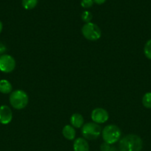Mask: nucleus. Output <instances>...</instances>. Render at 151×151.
I'll return each mask as SVG.
<instances>
[{"instance_id": "7ed1b4c3", "label": "nucleus", "mask_w": 151, "mask_h": 151, "mask_svg": "<svg viewBox=\"0 0 151 151\" xmlns=\"http://www.w3.org/2000/svg\"><path fill=\"white\" fill-rule=\"evenodd\" d=\"M9 101L12 107L17 110H21L28 106L29 98L25 91L22 90H16L10 94Z\"/></svg>"}, {"instance_id": "0eeeda50", "label": "nucleus", "mask_w": 151, "mask_h": 151, "mask_svg": "<svg viewBox=\"0 0 151 151\" xmlns=\"http://www.w3.org/2000/svg\"><path fill=\"white\" fill-rule=\"evenodd\" d=\"M91 119L93 122L97 124H102L106 122L109 119L108 112L102 108H96L93 109L91 113Z\"/></svg>"}, {"instance_id": "9d476101", "label": "nucleus", "mask_w": 151, "mask_h": 151, "mask_svg": "<svg viewBox=\"0 0 151 151\" xmlns=\"http://www.w3.org/2000/svg\"><path fill=\"white\" fill-rule=\"evenodd\" d=\"M70 121L71 125L74 128H80L84 125V118L82 115L80 114H73L71 116Z\"/></svg>"}, {"instance_id": "423d86ee", "label": "nucleus", "mask_w": 151, "mask_h": 151, "mask_svg": "<svg viewBox=\"0 0 151 151\" xmlns=\"http://www.w3.org/2000/svg\"><path fill=\"white\" fill-rule=\"evenodd\" d=\"M16 60L10 55L5 54L0 57V71L4 73H10L15 69Z\"/></svg>"}, {"instance_id": "6ab92c4d", "label": "nucleus", "mask_w": 151, "mask_h": 151, "mask_svg": "<svg viewBox=\"0 0 151 151\" xmlns=\"http://www.w3.org/2000/svg\"><path fill=\"white\" fill-rule=\"evenodd\" d=\"M6 51H7V47L3 43L0 42V57L5 55Z\"/></svg>"}, {"instance_id": "4be33fe9", "label": "nucleus", "mask_w": 151, "mask_h": 151, "mask_svg": "<svg viewBox=\"0 0 151 151\" xmlns=\"http://www.w3.org/2000/svg\"><path fill=\"white\" fill-rule=\"evenodd\" d=\"M109 151H118V150H117V149L115 148V147H110V150Z\"/></svg>"}, {"instance_id": "20e7f679", "label": "nucleus", "mask_w": 151, "mask_h": 151, "mask_svg": "<svg viewBox=\"0 0 151 151\" xmlns=\"http://www.w3.org/2000/svg\"><path fill=\"white\" fill-rule=\"evenodd\" d=\"M102 128L95 122H87L81 127V134L86 140H95L102 134Z\"/></svg>"}, {"instance_id": "f8f14e48", "label": "nucleus", "mask_w": 151, "mask_h": 151, "mask_svg": "<svg viewBox=\"0 0 151 151\" xmlns=\"http://www.w3.org/2000/svg\"><path fill=\"white\" fill-rule=\"evenodd\" d=\"M13 87L11 83L7 80H1L0 81V92L2 94H9L12 91Z\"/></svg>"}, {"instance_id": "6e6552de", "label": "nucleus", "mask_w": 151, "mask_h": 151, "mask_svg": "<svg viewBox=\"0 0 151 151\" xmlns=\"http://www.w3.org/2000/svg\"><path fill=\"white\" fill-rule=\"evenodd\" d=\"M13 119V113L9 106L3 105L0 106V123L7 125Z\"/></svg>"}, {"instance_id": "9b49d317", "label": "nucleus", "mask_w": 151, "mask_h": 151, "mask_svg": "<svg viewBox=\"0 0 151 151\" xmlns=\"http://www.w3.org/2000/svg\"><path fill=\"white\" fill-rule=\"evenodd\" d=\"M62 135L68 140H73L76 137L75 128L72 125H65L62 129Z\"/></svg>"}, {"instance_id": "f3484780", "label": "nucleus", "mask_w": 151, "mask_h": 151, "mask_svg": "<svg viewBox=\"0 0 151 151\" xmlns=\"http://www.w3.org/2000/svg\"><path fill=\"white\" fill-rule=\"evenodd\" d=\"M93 2H94L93 0H81V5L84 8H90L93 6Z\"/></svg>"}, {"instance_id": "39448f33", "label": "nucleus", "mask_w": 151, "mask_h": 151, "mask_svg": "<svg viewBox=\"0 0 151 151\" xmlns=\"http://www.w3.org/2000/svg\"><path fill=\"white\" fill-rule=\"evenodd\" d=\"M81 32L86 39L91 41H97L102 36V31L99 27L92 22L84 24L81 28Z\"/></svg>"}, {"instance_id": "1a4fd4ad", "label": "nucleus", "mask_w": 151, "mask_h": 151, "mask_svg": "<svg viewBox=\"0 0 151 151\" xmlns=\"http://www.w3.org/2000/svg\"><path fill=\"white\" fill-rule=\"evenodd\" d=\"M74 151H89V144L87 140L84 138H77L73 142Z\"/></svg>"}, {"instance_id": "dca6fc26", "label": "nucleus", "mask_w": 151, "mask_h": 151, "mask_svg": "<svg viewBox=\"0 0 151 151\" xmlns=\"http://www.w3.org/2000/svg\"><path fill=\"white\" fill-rule=\"evenodd\" d=\"M81 17L83 22H85L86 24V23H89V22H91L92 19H93V15H92V13H90V11L86 10V11H84L82 13H81Z\"/></svg>"}, {"instance_id": "f03ea898", "label": "nucleus", "mask_w": 151, "mask_h": 151, "mask_svg": "<svg viewBox=\"0 0 151 151\" xmlns=\"http://www.w3.org/2000/svg\"><path fill=\"white\" fill-rule=\"evenodd\" d=\"M102 136L104 142L109 145L116 143L121 139V131L117 125H106L102 131Z\"/></svg>"}, {"instance_id": "4468645a", "label": "nucleus", "mask_w": 151, "mask_h": 151, "mask_svg": "<svg viewBox=\"0 0 151 151\" xmlns=\"http://www.w3.org/2000/svg\"><path fill=\"white\" fill-rule=\"evenodd\" d=\"M142 105L146 109H151V92H147L142 97Z\"/></svg>"}, {"instance_id": "ddd939ff", "label": "nucleus", "mask_w": 151, "mask_h": 151, "mask_svg": "<svg viewBox=\"0 0 151 151\" xmlns=\"http://www.w3.org/2000/svg\"><path fill=\"white\" fill-rule=\"evenodd\" d=\"M38 4V0H22V7L26 10H32Z\"/></svg>"}, {"instance_id": "f257e3e1", "label": "nucleus", "mask_w": 151, "mask_h": 151, "mask_svg": "<svg viewBox=\"0 0 151 151\" xmlns=\"http://www.w3.org/2000/svg\"><path fill=\"white\" fill-rule=\"evenodd\" d=\"M143 141L139 136L136 134H128L119 140V151H142Z\"/></svg>"}, {"instance_id": "412c9836", "label": "nucleus", "mask_w": 151, "mask_h": 151, "mask_svg": "<svg viewBox=\"0 0 151 151\" xmlns=\"http://www.w3.org/2000/svg\"><path fill=\"white\" fill-rule=\"evenodd\" d=\"M2 29H3V24L2 23H1V21H0V33H1V31H2Z\"/></svg>"}, {"instance_id": "2eb2a0df", "label": "nucleus", "mask_w": 151, "mask_h": 151, "mask_svg": "<svg viewBox=\"0 0 151 151\" xmlns=\"http://www.w3.org/2000/svg\"><path fill=\"white\" fill-rule=\"evenodd\" d=\"M144 53L147 58L151 60V39L148 40L144 47Z\"/></svg>"}, {"instance_id": "aec40b11", "label": "nucleus", "mask_w": 151, "mask_h": 151, "mask_svg": "<svg viewBox=\"0 0 151 151\" xmlns=\"http://www.w3.org/2000/svg\"><path fill=\"white\" fill-rule=\"evenodd\" d=\"M93 1L97 4H102L106 1V0H93Z\"/></svg>"}, {"instance_id": "a211bd4d", "label": "nucleus", "mask_w": 151, "mask_h": 151, "mask_svg": "<svg viewBox=\"0 0 151 151\" xmlns=\"http://www.w3.org/2000/svg\"><path fill=\"white\" fill-rule=\"evenodd\" d=\"M110 145L107 144L106 142H104L101 145L100 150L101 151H109L110 150Z\"/></svg>"}]
</instances>
